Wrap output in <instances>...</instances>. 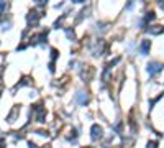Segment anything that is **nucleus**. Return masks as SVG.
I'll list each match as a JSON object with an SVG mask.
<instances>
[{"label": "nucleus", "mask_w": 164, "mask_h": 148, "mask_svg": "<svg viewBox=\"0 0 164 148\" xmlns=\"http://www.w3.org/2000/svg\"><path fill=\"white\" fill-rule=\"evenodd\" d=\"M51 56H53V59H56L57 58V50H51Z\"/></svg>", "instance_id": "nucleus-15"}, {"label": "nucleus", "mask_w": 164, "mask_h": 148, "mask_svg": "<svg viewBox=\"0 0 164 148\" xmlns=\"http://www.w3.org/2000/svg\"><path fill=\"white\" fill-rule=\"evenodd\" d=\"M148 148H158V143H156V142H149L148 143Z\"/></svg>", "instance_id": "nucleus-13"}, {"label": "nucleus", "mask_w": 164, "mask_h": 148, "mask_svg": "<svg viewBox=\"0 0 164 148\" xmlns=\"http://www.w3.org/2000/svg\"><path fill=\"white\" fill-rule=\"evenodd\" d=\"M76 101L79 104H82V105H84V104L89 101V97H87V94H85V92H79V94H77V97H76Z\"/></svg>", "instance_id": "nucleus-8"}, {"label": "nucleus", "mask_w": 164, "mask_h": 148, "mask_svg": "<svg viewBox=\"0 0 164 148\" xmlns=\"http://www.w3.org/2000/svg\"><path fill=\"white\" fill-rule=\"evenodd\" d=\"M85 67H87V69H82V71H81V76H82V79L90 81L92 76H94V67L92 66H85Z\"/></svg>", "instance_id": "nucleus-4"}, {"label": "nucleus", "mask_w": 164, "mask_h": 148, "mask_svg": "<svg viewBox=\"0 0 164 148\" xmlns=\"http://www.w3.org/2000/svg\"><path fill=\"white\" fill-rule=\"evenodd\" d=\"M102 133H103V130H102V127L100 125H92V128H90V137H92V140H98V138L102 137Z\"/></svg>", "instance_id": "nucleus-2"}, {"label": "nucleus", "mask_w": 164, "mask_h": 148, "mask_svg": "<svg viewBox=\"0 0 164 148\" xmlns=\"http://www.w3.org/2000/svg\"><path fill=\"white\" fill-rule=\"evenodd\" d=\"M35 112H36V120L38 122H44V109L41 107V104H38V105H35Z\"/></svg>", "instance_id": "nucleus-5"}, {"label": "nucleus", "mask_w": 164, "mask_h": 148, "mask_svg": "<svg viewBox=\"0 0 164 148\" xmlns=\"http://www.w3.org/2000/svg\"><path fill=\"white\" fill-rule=\"evenodd\" d=\"M46 148H51V147H49V145H48V147H46Z\"/></svg>", "instance_id": "nucleus-17"}, {"label": "nucleus", "mask_w": 164, "mask_h": 148, "mask_svg": "<svg viewBox=\"0 0 164 148\" xmlns=\"http://www.w3.org/2000/svg\"><path fill=\"white\" fill-rule=\"evenodd\" d=\"M18 110H20V107H18V105H15V107H13V110H12V114L8 115V122H13V120H15Z\"/></svg>", "instance_id": "nucleus-9"}, {"label": "nucleus", "mask_w": 164, "mask_h": 148, "mask_svg": "<svg viewBox=\"0 0 164 148\" xmlns=\"http://www.w3.org/2000/svg\"><path fill=\"white\" fill-rule=\"evenodd\" d=\"M149 48H151V41L144 40L143 43H141V46H139V51H141V54H148Z\"/></svg>", "instance_id": "nucleus-7"}, {"label": "nucleus", "mask_w": 164, "mask_h": 148, "mask_svg": "<svg viewBox=\"0 0 164 148\" xmlns=\"http://www.w3.org/2000/svg\"><path fill=\"white\" fill-rule=\"evenodd\" d=\"M41 18V15L38 13L36 10H31L30 15L26 17V20H28V25H38V20Z\"/></svg>", "instance_id": "nucleus-3"}, {"label": "nucleus", "mask_w": 164, "mask_h": 148, "mask_svg": "<svg viewBox=\"0 0 164 148\" xmlns=\"http://www.w3.org/2000/svg\"><path fill=\"white\" fill-rule=\"evenodd\" d=\"M102 50H103V40H98V43H95V46L92 48L94 56H98V54L102 53Z\"/></svg>", "instance_id": "nucleus-6"}, {"label": "nucleus", "mask_w": 164, "mask_h": 148, "mask_svg": "<svg viewBox=\"0 0 164 148\" xmlns=\"http://www.w3.org/2000/svg\"><path fill=\"white\" fill-rule=\"evenodd\" d=\"M149 33H153V35H161V33H163V26H151V28H149Z\"/></svg>", "instance_id": "nucleus-10"}, {"label": "nucleus", "mask_w": 164, "mask_h": 148, "mask_svg": "<svg viewBox=\"0 0 164 148\" xmlns=\"http://www.w3.org/2000/svg\"><path fill=\"white\" fill-rule=\"evenodd\" d=\"M163 67H164V64L154 61V63H149V64H148V71H149L151 76H154V74H158V72L163 71Z\"/></svg>", "instance_id": "nucleus-1"}, {"label": "nucleus", "mask_w": 164, "mask_h": 148, "mask_svg": "<svg viewBox=\"0 0 164 148\" xmlns=\"http://www.w3.org/2000/svg\"><path fill=\"white\" fill-rule=\"evenodd\" d=\"M154 18H156V15H154V12H149L148 15H146V18H144V21H153Z\"/></svg>", "instance_id": "nucleus-11"}, {"label": "nucleus", "mask_w": 164, "mask_h": 148, "mask_svg": "<svg viewBox=\"0 0 164 148\" xmlns=\"http://www.w3.org/2000/svg\"><path fill=\"white\" fill-rule=\"evenodd\" d=\"M28 145H30V148H38V147H36V145H35V143H33V142H30V143H28Z\"/></svg>", "instance_id": "nucleus-16"}, {"label": "nucleus", "mask_w": 164, "mask_h": 148, "mask_svg": "<svg viewBox=\"0 0 164 148\" xmlns=\"http://www.w3.org/2000/svg\"><path fill=\"white\" fill-rule=\"evenodd\" d=\"M7 8V2H0V12Z\"/></svg>", "instance_id": "nucleus-14"}, {"label": "nucleus", "mask_w": 164, "mask_h": 148, "mask_svg": "<svg viewBox=\"0 0 164 148\" xmlns=\"http://www.w3.org/2000/svg\"><path fill=\"white\" fill-rule=\"evenodd\" d=\"M66 35H67V38H71V40H74V31L67 30V31H66Z\"/></svg>", "instance_id": "nucleus-12"}]
</instances>
